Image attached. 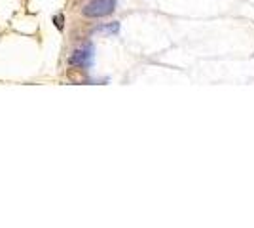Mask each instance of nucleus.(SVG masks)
I'll return each mask as SVG.
<instances>
[{"label": "nucleus", "mask_w": 254, "mask_h": 228, "mask_svg": "<svg viewBox=\"0 0 254 228\" xmlns=\"http://www.w3.org/2000/svg\"><path fill=\"white\" fill-rule=\"evenodd\" d=\"M116 8V0H91L84 8L85 17H105L110 15Z\"/></svg>", "instance_id": "nucleus-1"}, {"label": "nucleus", "mask_w": 254, "mask_h": 228, "mask_svg": "<svg viewBox=\"0 0 254 228\" xmlns=\"http://www.w3.org/2000/svg\"><path fill=\"white\" fill-rule=\"evenodd\" d=\"M91 59H93V46L87 44V46L76 50L74 54L70 55L68 63H70V65H78V67H89L91 65Z\"/></svg>", "instance_id": "nucleus-2"}, {"label": "nucleus", "mask_w": 254, "mask_h": 228, "mask_svg": "<svg viewBox=\"0 0 254 228\" xmlns=\"http://www.w3.org/2000/svg\"><path fill=\"white\" fill-rule=\"evenodd\" d=\"M118 29H120V25L112 23V25H106V27H99L97 33H118Z\"/></svg>", "instance_id": "nucleus-3"}, {"label": "nucleus", "mask_w": 254, "mask_h": 228, "mask_svg": "<svg viewBox=\"0 0 254 228\" xmlns=\"http://www.w3.org/2000/svg\"><path fill=\"white\" fill-rule=\"evenodd\" d=\"M53 23H55V27H57L59 31H63V27H64V17H63V13H57V15L53 17Z\"/></svg>", "instance_id": "nucleus-4"}]
</instances>
